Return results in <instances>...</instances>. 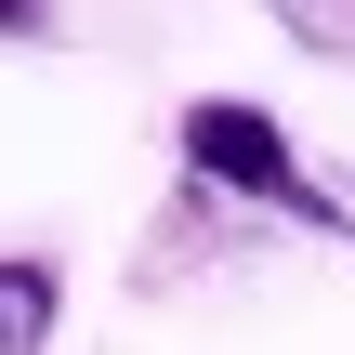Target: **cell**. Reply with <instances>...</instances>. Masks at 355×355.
Returning <instances> with one entry per match:
<instances>
[{
    "label": "cell",
    "instance_id": "1",
    "mask_svg": "<svg viewBox=\"0 0 355 355\" xmlns=\"http://www.w3.org/2000/svg\"><path fill=\"white\" fill-rule=\"evenodd\" d=\"M184 171H198V184H224V198H250V211H277V224L355 237V198L329 184V171H303V145H290L263 105H237V92L184 105Z\"/></svg>",
    "mask_w": 355,
    "mask_h": 355
},
{
    "label": "cell",
    "instance_id": "2",
    "mask_svg": "<svg viewBox=\"0 0 355 355\" xmlns=\"http://www.w3.org/2000/svg\"><path fill=\"white\" fill-rule=\"evenodd\" d=\"M53 303H66L53 263H0V355H40L53 343Z\"/></svg>",
    "mask_w": 355,
    "mask_h": 355
},
{
    "label": "cell",
    "instance_id": "3",
    "mask_svg": "<svg viewBox=\"0 0 355 355\" xmlns=\"http://www.w3.org/2000/svg\"><path fill=\"white\" fill-rule=\"evenodd\" d=\"M263 13H277L303 53H355V0H263Z\"/></svg>",
    "mask_w": 355,
    "mask_h": 355
},
{
    "label": "cell",
    "instance_id": "4",
    "mask_svg": "<svg viewBox=\"0 0 355 355\" xmlns=\"http://www.w3.org/2000/svg\"><path fill=\"white\" fill-rule=\"evenodd\" d=\"M40 13H53V0H0V40H26V26H40Z\"/></svg>",
    "mask_w": 355,
    "mask_h": 355
}]
</instances>
